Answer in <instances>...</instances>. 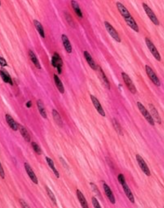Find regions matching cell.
Instances as JSON below:
<instances>
[{
    "label": "cell",
    "mask_w": 164,
    "mask_h": 208,
    "mask_svg": "<svg viewBox=\"0 0 164 208\" xmlns=\"http://www.w3.org/2000/svg\"><path fill=\"white\" fill-rule=\"evenodd\" d=\"M137 107H138L140 112H141V114L147 120V121L149 123V124L152 126H154V125H155L154 120H153L152 117L151 116L150 113L147 111V109L145 107V106L140 102H137Z\"/></svg>",
    "instance_id": "1"
},
{
    "label": "cell",
    "mask_w": 164,
    "mask_h": 208,
    "mask_svg": "<svg viewBox=\"0 0 164 208\" xmlns=\"http://www.w3.org/2000/svg\"><path fill=\"white\" fill-rule=\"evenodd\" d=\"M145 43H146V45H147V47L148 48V49H149L151 53L154 56V57L157 61H161V55H160L159 52L157 51V48H156V47L153 44V43L151 41L150 39L147 38V37L145 38Z\"/></svg>",
    "instance_id": "2"
},
{
    "label": "cell",
    "mask_w": 164,
    "mask_h": 208,
    "mask_svg": "<svg viewBox=\"0 0 164 208\" xmlns=\"http://www.w3.org/2000/svg\"><path fill=\"white\" fill-rule=\"evenodd\" d=\"M142 5H143V9H144L145 13H147V15L150 19L151 21L155 25H157V26L159 25V21L158 20L155 13H154V12L152 11V9H151L150 7L147 4H145L144 2L142 3Z\"/></svg>",
    "instance_id": "3"
},
{
    "label": "cell",
    "mask_w": 164,
    "mask_h": 208,
    "mask_svg": "<svg viewBox=\"0 0 164 208\" xmlns=\"http://www.w3.org/2000/svg\"><path fill=\"white\" fill-rule=\"evenodd\" d=\"M145 71L147 72V74L148 77L150 79L151 81L154 83V85H156L157 87H159L161 86V82L153 70L151 68L149 65H145Z\"/></svg>",
    "instance_id": "4"
},
{
    "label": "cell",
    "mask_w": 164,
    "mask_h": 208,
    "mask_svg": "<svg viewBox=\"0 0 164 208\" xmlns=\"http://www.w3.org/2000/svg\"><path fill=\"white\" fill-rule=\"evenodd\" d=\"M122 76L123 81H124L126 86H127L128 89H129V91L132 93L135 94L137 92V90H136L135 85L134 84L133 81L131 79L130 77L124 72L122 73Z\"/></svg>",
    "instance_id": "5"
},
{
    "label": "cell",
    "mask_w": 164,
    "mask_h": 208,
    "mask_svg": "<svg viewBox=\"0 0 164 208\" xmlns=\"http://www.w3.org/2000/svg\"><path fill=\"white\" fill-rule=\"evenodd\" d=\"M104 26H105L107 31L109 34L110 36L113 39H114L115 41H117V42H121V39H120V37L119 36L118 32L115 29V28L112 26L108 22H106V21L104 22Z\"/></svg>",
    "instance_id": "6"
},
{
    "label": "cell",
    "mask_w": 164,
    "mask_h": 208,
    "mask_svg": "<svg viewBox=\"0 0 164 208\" xmlns=\"http://www.w3.org/2000/svg\"><path fill=\"white\" fill-rule=\"evenodd\" d=\"M137 162L138 164V166L143 171V172L148 176H150L151 175L150 170L149 169L147 164H146L145 161L143 159V157L139 155H136V156Z\"/></svg>",
    "instance_id": "7"
},
{
    "label": "cell",
    "mask_w": 164,
    "mask_h": 208,
    "mask_svg": "<svg viewBox=\"0 0 164 208\" xmlns=\"http://www.w3.org/2000/svg\"><path fill=\"white\" fill-rule=\"evenodd\" d=\"M51 64L53 67H55L57 70V72L59 74L62 72V61L60 57V56L57 53L55 52L53 55L52 59H51Z\"/></svg>",
    "instance_id": "8"
},
{
    "label": "cell",
    "mask_w": 164,
    "mask_h": 208,
    "mask_svg": "<svg viewBox=\"0 0 164 208\" xmlns=\"http://www.w3.org/2000/svg\"><path fill=\"white\" fill-rule=\"evenodd\" d=\"M90 99L92 102V103L94 104L96 110L98 111V112L102 116V117H105L106 116V114L105 112L102 107V106L100 104L99 100L96 98L95 97H94V95H90Z\"/></svg>",
    "instance_id": "9"
},
{
    "label": "cell",
    "mask_w": 164,
    "mask_h": 208,
    "mask_svg": "<svg viewBox=\"0 0 164 208\" xmlns=\"http://www.w3.org/2000/svg\"><path fill=\"white\" fill-rule=\"evenodd\" d=\"M25 168L26 171L27 173V175L29 176V177L30 178L31 181L34 182V184H38V180L37 178V176H36V174L34 173V171L32 169L31 167L30 166V165L27 162L25 163Z\"/></svg>",
    "instance_id": "10"
},
{
    "label": "cell",
    "mask_w": 164,
    "mask_h": 208,
    "mask_svg": "<svg viewBox=\"0 0 164 208\" xmlns=\"http://www.w3.org/2000/svg\"><path fill=\"white\" fill-rule=\"evenodd\" d=\"M148 107H149V109L150 111L151 114H152V117L153 120H154L157 123L161 124V117H160L157 109H156L155 106L152 104H149Z\"/></svg>",
    "instance_id": "11"
},
{
    "label": "cell",
    "mask_w": 164,
    "mask_h": 208,
    "mask_svg": "<svg viewBox=\"0 0 164 208\" xmlns=\"http://www.w3.org/2000/svg\"><path fill=\"white\" fill-rule=\"evenodd\" d=\"M116 6H117V7L119 12L122 15V16L124 18H127L131 16L129 12L128 11V10L125 7V6L123 5V4H122L120 2H117Z\"/></svg>",
    "instance_id": "12"
},
{
    "label": "cell",
    "mask_w": 164,
    "mask_h": 208,
    "mask_svg": "<svg viewBox=\"0 0 164 208\" xmlns=\"http://www.w3.org/2000/svg\"><path fill=\"white\" fill-rule=\"evenodd\" d=\"M103 188H104V191L105 192L106 195L108 196V199L109 200L110 202L114 205L115 203V196L113 195L112 191L110 190L109 186L106 183H104Z\"/></svg>",
    "instance_id": "13"
},
{
    "label": "cell",
    "mask_w": 164,
    "mask_h": 208,
    "mask_svg": "<svg viewBox=\"0 0 164 208\" xmlns=\"http://www.w3.org/2000/svg\"><path fill=\"white\" fill-rule=\"evenodd\" d=\"M123 186V191L125 193V195H126V196L128 197V198L129 199V200L132 203H134L135 202V200H134V195L133 194L131 191L130 190L128 185L127 184L126 182H124V184H122Z\"/></svg>",
    "instance_id": "14"
},
{
    "label": "cell",
    "mask_w": 164,
    "mask_h": 208,
    "mask_svg": "<svg viewBox=\"0 0 164 208\" xmlns=\"http://www.w3.org/2000/svg\"><path fill=\"white\" fill-rule=\"evenodd\" d=\"M97 69L98 70V72L99 73L100 78L102 79V81L103 82V84L105 86V87L109 90L110 89V84L109 81L108 79L106 77L105 73H104L103 70L99 66H97Z\"/></svg>",
    "instance_id": "15"
},
{
    "label": "cell",
    "mask_w": 164,
    "mask_h": 208,
    "mask_svg": "<svg viewBox=\"0 0 164 208\" xmlns=\"http://www.w3.org/2000/svg\"><path fill=\"white\" fill-rule=\"evenodd\" d=\"M124 21L126 23V24L132 29H133L134 31H136L137 32L139 31V28L137 25V23L136 22L135 20L133 18L132 16H131L127 18H124Z\"/></svg>",
    "instance_id": "16"
},
{
    "label": "cell",
    "mask_w": 164,
    "mask_h": 208,
    "mask_svg": "<svg viewBox=\"0 0 164 208\" xmlns=\"http://www.w3.org/2000/svg\"><path fill=\"white\" fill-rule=\"evenodd\" d=\"M84 57H85L86 61L87 62V63L90 67V68H92L94 70H96L97 66L96 65L95 62L94 60L93 59L92 57L91 56V55L90 54V53L88 52H87V51H84Z\"/></svg>",
    "instance_id": "17"
},
{
    "label": "cell",
    "mask_w": 164,
    "mask_h": 208,
    "mask_svg": "<svg viewBox=\"0 0 164 208\" xmlns=\"http://www.w3.org/2000/svg\"><path fill=\"white\" fill-rule=\"evenodd\" d=\"M6 120L7 124L9 125V126L11 127V128L12 130L15 131L18 130V125L15 122V121L10 115H9V114L6 115Z\"/></svg>",
    "instance_id": "18"
},
{
    "label": "cell",
    "mask_w": 164,
    "mask_h": 208,
    "mask_svg": "<svg viewBox=\"0 0 164 208\" xmlns=\"http://www.w3.org/2000/svg\"><path fill=\"white\" fill-rule=\"evenodd\" d=\"M76 195L77 197L79 200V201L81 205L82 208H89V205L87 203V201L85 200V198L84 197V195L82 194V192L80 191V190H77L76 191Z\"/></svg>",
    "instance_id": "19"
},
{
    "label": "cell",
    "mask_w": 164,
    "mask_h": 208,
    "mask_svg": "<svg viewBox=\"0 0 164 208\" xmlns=\"http://www.w3.org/2000/svg\"><path fill=\"white\" fill-rule=\"evenodd\" d=\"M62 40L64 44V46L65 47V49L66 52L69 53H71L72 52V47L71 45V43L69 41V38L65 34H62Z\"/></svg>",
    "instance_id": "20"
},
{
    "label": "cell",
    "mask_w": 164,
    "mask_h": 208,
    "mask_svg": "<svg viewBox=\"0 0 164 208\" xmlns=\"http://www.w3.org/2000/svg\"><path fill=\"white\" fill-rule=\"evenodd\" d=\"M0 76L2 78V79L3 80V81H4L5 82L9 83L11 85L13 84L12 78L6 70H0Z\"/></svg>",
    "instance_id": "21"
},
{
    "label": "cell",
    "mask_w": 164,
    "mask_h": 208,
    "mask_svg": "<svg viewBox=\"0 0 164 208\" xmlns=\"http://www.w3.org/2000/svg\"><path fill=\"white\" fill-rule=\"evenodd\" d=\"M18 129L20 130V132L22 136L24 138V139L27 142H29L31 141V137H30V135L28 133L27 131V129L21 125H18Z\"/></svg>",
    "instance_id": "22"
},
{
    "label": "cell",
    "mask_w": 164,
    "mask_h": 208,
    "mask_svg": "<svg viewBox=\"0 0 164 208\" xmlns=\"http://www.w3.org/2000/svg\"><path fill=\"white\" fill-rule=\"evenodd\" d=\"M54 79H55V86H56L57 89L61 93H64L65 92V89H64V85H63L62 81H60V79L56 75H54Z\"/></svg>",
    "instance_id": "23"
},
{
    "label": "cell",
    "mask_w": 164,
    "mask_h": 208,
    "mask_svg": "<svg viewBox=\"0 0 164 208\" xmlns=\"http://www.w3.org/2000/svg\"><path fill=\"white\" fill-rule=\"evenodd\" d=\"M29 56L31 60V61L32 62V63L35 65V66L39 68V69H41V64L36 56V54H34V52H33L31 50H29Z\"/></svg>",
    "instance_id": "24"
},
{
    "label": "cell",
    "mask_w": 164,
    "mask_h": 208,
    "mask_svg": "<svg viewBox=\"0 0 164 208\" xmlns=\"http://www.w3.org/2000/svg\"><path fill=\"white\" fill-rule=\"evenodd\" d=\"M71 6H72V7L73 8L76 14L80 17V18H82L83 17V15H82V12H81V10L80 7V6L78 4V3L75 1H71Z\"/></svg>",
    "instance_id": "25"
},
{
    "label": "cell",
    "mask_w": 164,
    "mask_h": 208,
    "mask_svg": "<svg viewBox=\"0 0 164 208\" xmlns=\"http://www.w3.org/2000/svg\"><path fill=\"white\" fill-rule=\"evenodd\" d=\"M37 105L38 109L40 112V114H41V117H43L44 118H46L47 116H46V110H45V108L44 104L43 103L41 100H37Z\"/></svg>",
    "instance_id": "26"
},
{
    "label": "cell",
    "mask_w": 164,
    "mask_h": 208,
    "mask_svg": "<svg viewBox=\"0 0 164 208\" xmlns=\"http://www.w3.org/2000/svg\"><path fill=\"white\" fill-rule=\"evenodd\" d=\"M46 162H47L48 166H49L51 168V169L52 170V171H53V173H55V176H56L57 178H59V176H59V173L58 171L57 170V169H56L55 167V164H54V162L53 161V160H52L51 158L48 157H46Z\"/></svg>",
    "instance_id": "27"
},
{
    "label": "cell",
    "mask_w": 164,
    "mask_h": 208,
    "mask_svg": "<svg viewBox=\"0 0 164 208\" xmlns=\"http://www.w3.org/2000/svg\"><path fill=\"white\" fill-rule=\"evenodd\" d=\"M33 22H34V24L35 25V27H36L37 31L39 32V34L41 35V36L42 38H45V32H44V29H43V27L41 25V23L36 20H34Z\"/></svg>",
    "instance_id": "28"
},
{
    "label": "cell",
    "mask_w": 164,
    "mask_h": 208,
    "mask_svg": "<svg viewBox=\"0 0 164 208\" xmlns=\"http://www.w3.org/2000/svg\"><path fill=\"white\" fill-rule=\"evenodd\" d=\"M52 115H53V118H54L55 123L59 126H62V119L60 118L59 114L58 113V112L55 109H53Z\"/></svg>",
    "instance_id": "29"
},
{
    "label": "cell",
    "mask_w": 164,
    "mask_h": 208,
    "mask_svg": "<svg viewBox=\"0 0 164 208\" xmlns=\"http://www.w3.org/2000/svg\"><path fill=\"white\" fill-rule=\"evenodd\" d=\"M112 123H113V127L115 128V130L116 131V132L121 135V136H123V131H122V127L120 125V123L118 122V121L115 119H113L112 120Z\"/></svg>",
    "instance_id": "30"
},
{
    "label": "cell",
    "mask_w": 164,
    "mask_h": 208,
    "mask_svg": "<svg viewBox=\"0 0 164 208\" xmlns=\"http://www.w3.org/2000/svg\"><path fill=\"white\" fill-rule=\"evenodd\" d=\"M46 192H47V194L49 196V197L50 198L51 200L52 201V202L55 204V205H57V201H56V198L55 197V195H54V194L53 193V192L51 191V189L48 187H46Z\"/></svg>",
    "instance_id": "31"
},
{
    "label": "cell",
    "mask_w": 164,
    "mask_h": 208,
    "mask_svg": "<svg viewBox=\"0 0 164 208\" xmlns=\"http://www.w3.org/2000/svg\"><path fill=\"white\" fill-rule=\"evenodd\" d=\"M32 148L34 149V150L35 151V152L37 154V155H41V148H40V146L36 143V142H32Z\"/></svg>",
    "instance_id": "32"
},
{
    "label": "cell",
    "mask_w": 164,
    "mask_h": 208,
    "mask_svg": "<svg viewBox=\"0 0 164 208\" xmlns=\"http://www.w3.org/2000/svg\"><path fill=\"white\" fill-rule=\"evenodd\" d=\"M92 203H93V205L94 206V208H101L99 203H98L97 199L95 197H92Z\"/></svg>",
    "instance_id": "33"
},
{
    "label": "cell",
    "mask_w": 164,
    "mask_h": 208,
    "mask_svg": "<svg viewBox=\"0 0 164 208\" xmlns=\"http://www.w3.org/2000/svg\"><path fill=\"white\" fill-rule=\"evenodd\" d=\"M90 186H92V189H93V191L95 192L96 194L97 195H99V196H101L100 192H99V191L98 190V187L96 186L95 184L94 183H93V182H90Z\"/></svg>",
    "instance_id": "34"
},
{
    "label": "cell",
    "mask_w": 164,
    "mask_h": 208,
    "mask_svg": "<svg viewBox=\"0 0 164 208\" xmlns=\"http://www.w3.org/2000/svg\"><path fill=\"white\" fill-rule=\"evenodd\" d=\"M65 18H66V20L67 21V22L69 23L70 24V26H73L74 25H73V20L71 17V16L70 15V14L68 13H65Z\"/></svg>",
    "instance_id": "35"
},
{
    "label": "cell",
    "mask_w": 164,
    "mask_h": 208,
    "mask_svg": "<svg viewBox=\"0 0 164 208\" xmlns=\"http://www.w3.org/2000/svg\"><path fill=\"white\" fill-rule=\"evenodd\" d=\"M118 182L120 183L121 185H122L124 182H126L125 178H124V176L123 174L120 173V174L118 175Z\"/></svg>",
    "instance_id": "36"
},
{
    "label": "cell",
    "mask_w": 164,
    "mask_h": 208,
    "mask_svg": "<svg viewBox=\"0 0 164 208\" xmlns=\"http://www.w3.org/2000/svg\"><path fill=\"white\" fill-rule=\"evenodd\" d=\"M19 202L20 205L22 206V208H30V207L28 206L27 203L23 199H20L19 200Z\"/></svg>",
    "instance_id": "37"
},
{
    "label": "cell",
    "mask_w": 164,
    "mask_h": 208,
    "mask_svg": "<svg viewBox=\"0 0 164 208\" xmlns=\"http://www.w3.org/2000/svg\"><path fill=\"white\" fill-rule=\"evenodd\" d=\"M0 177L2 178V179H4L5 178V173H4V169L1 166V164L0 162Z\"/></svg>",
    "instance_id": "38"
},
{
    "label": "cell",
    "mask_w": 164,
    "mask_h": 208,
    "mask_svg": "<svg viewBox=\"0 0 164 208\" xmlns=\"http://www.w3.org/2000/svg\"><path fill=\"white\" fill-rule=\"evenodd\" d=\"M0 65L2 67H6L7 65V62L6 61V60L1 56H0Z\"/></svg>",
    "instance_id": "39"
},
{
    "label": "cell",
    "mask_w": 164,
    "mask_h": 208,
    "mask_svg": "<svg viewBox=\"0 0 164 208\" xmlns=\"http://www.w3.org/2000/svg\"><path fill=\"white\" fill-rule=\"evenodd\" d=\"M26 106H27V107H28V108L31 107V106H32V103H31V101L27 102V104H26Z\"/></svg>",
    "instance_id": "40"
},
{
    "label": "cell",
    "mask_w": 164,
    "mask_h": 208,
    "mask_svg": "<svg viewBox=\"0 0 164 208\" xmlns=\"http://www.w3.org/2000/svg\"><path fill=\"white\" fill-rule=\"evenodd\" d=\"M0 6H1V1H0Z\"/></svg>",
    "instance_id": "41"
}]
</instances>
